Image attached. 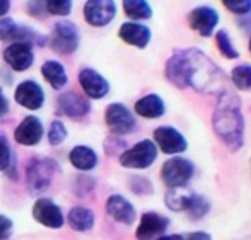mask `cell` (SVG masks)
Here are the masks:
<instances>
[{
    "instance_id": "cell-1",
    "label": "cell",
    "mask_w": 251,
    "mask_h": 240,
    "mask_svg": "<svg viewBox=\"0 0 251 240\" xmlns=\"http://www.w3.org/2000/svg\"><path fill=\"white\" fill-rule=\"evenodd\" d=\"M166 79L178 89H192L203 94L224 92L226 80L221 68L197 48L178 49L166 62Z\"/></svg>"
},
{
    "instance_id": "cell-2",
    "label": "cell",
    "mask_w": 251,
    "mask_h": 240,
    "mask_svg": "<svg viewBox=\"0 0 251 240\" xmlns=\"http://www.w3.org/2000/svg\"><path fill=\"white\" fill-rule=\"evenodd\" d=\"M212 128L217 138L229 150L236 152L245 143V118L241 111V101L236 94L224 90L217 99L212 114Z\"/></svg>"
},
{
    "instance_id": "cell-3",
    "label": "cell",
    "mask_w": 251,
    "mask_h": 240,
    "mask_svg": "<svg viewBox=\"0 0 251 240\" xmlns=\"http://www.w3.org/2000/svg\"><path fill=\"white\" fill-rule=\"evenodd\" d=\"M193 174H195V164H193L190 158L179 157V155H175V157L168 158V160L162 164V169H161L162 182H164L169 189L185 188L193 179Z\"/></svg>"
},
{
    "instance_id": "cell-4",
    "label": "cell",
    "mask_w": 251,
    "mask_h": 240,
    "mask_svg": "<svg viewBox=\"0 0 251 240\" xmlns=\"http://www.w3.org/2000/svg\"><path fill=\"white\" fill-rule=\"evenodd\" d=\"M157 158V147L152 140H140L120 155V164L126 169H147Z\"/></svg>"
},
{
    "instance_id": "cell-5",
    "label": "cell",
    "mask_w": 251,
    "mask_h": 240,
    "mask_svg": "<svg viewBox=\"0 0 251 240\" xmlns=\"http://www.w3.org/2000/svg\"><path fill=\"white\" fill-rule=\"evenodd\" d=\"M106 125L115 135H128L137 128L135 116L122 102H113L106 108Z\"/></svg>"
},
{
    "instance_id": "cell-6",
    "label": "cell",
    "mask_w": 251,
    "mask_h": 240,
    "mask_svg": "<svg viewBox=\"0 0 251 240\" xmlns=\"http://www.w3.org/2000/svg\"><path fill=\"white\" fill-rule=\"evenodd\" d=\"M219 21H221L219 10L210 5H199L188 14L190 27L201 38H210L217 29Z\"/></svg>"
},
{
    "instance_id": "cell-7",
    "label": "cell",
    "mask_w": 251,
    "mask_h": 240,
    "mask_svg": "<svg viewBox=\"0 0 251 240\" xmlns=\"http://www.w3.org/2000/svg\"><path fill=\"white\" fill-rule=\"evenodd\" d=\"M154 143L162 153L166 155H179L186 152L188 142L183 136L181 131H178L173 126H159L154 130Z\"/></svg>"
},
{
    "instance_id": "cell-8",
    "label": "cell",
    "mask_w": 251,
    "mask_h": 240,
    "mask_svg": "<svg viewBox=\"0 0 251 240\" xmlns=\"http://www.w3.org/2000/svg\"><path fill=\"white\" fill-rule=\"evenodd\" d=\"M79 46V29L74 22L60 21L55 24L51 38V48L60 55H70Z\"/></svg>"
},
{
    "instance_id": "cell-9",
    "label": "cell",
    "mask_w": 251,
    "mask_h": 240,
    "mask_svg": "<svg viewBox=\"0 0 251 240\" xmlns=\"http://www.w3.org/2000/svg\"><path fill=\"white\" fill-rule=\"evenodd\" d=\"M55 171L56 165L50 158H38L31 162V165H27V188L31 189V193L45 191Z\"/></svg>"
},
{
    "instance_id": "cell-10",
    "label": "cell",
    "mask_w": 251,
    "mask_h": 240,
    "mask_svg": "<svg viewBox=\"0 0 251 240\" xmlns=\"http://www.w3.org/2000/svg\"><path fill=\"white\" fill-rule=\"evenodd\" d=\"M116 16L115 0H87L84 5V17L94 27L108 26Z\"/></svg>"
},
{
    "instance_id": "cell-11",
    "label": "cell",
    "mask_w": 251,
    "mask_h": 240,
    "mask_svg": "<svg viewBox=\"0 0 251 240\" xmlns=\"http://www.w3.org/2000/svg\"><path fill=\"white\" fill-rule=\"evenodd\" d=\"M169 227V218H166L164 215L154 213H144L140 218V223L137 227L135 237L139 240H155L161 235H164V232Z\"/></svg>"
},
{
    "instance_id": "cell-12",
    "label": "cell",
    "mask_w": 251,
    "mask_h": 240,
    "mask_svg": "<svg viewBox=\"0 0 251 240\" xmlns=\"http://www.w3.org/2000/svg\"><path fill=\"white\" fill-rule=\"evenodd\" d=\"M3 60L5 63L16 72H24L27 70L34 62V53L33 48H31V43H24V41H19V43H12L5 48L3 51Z\"/></svg>"
},
{
    "instance_id": "cell-13",
    "label": "cell",
    "mask_w": 251,
    "mask_h": 240,
    "mask_svg": "<svg viewBox=\"0 0 251 240\" xmlns=\"http://www.w3.org/2000/svg\"><path fill=\"white\" fill-rule=\"evenodd\" d=\"M14 97H16L17 104H21L26 109H31V111H36V109H40L45 104V92L40 84L34 82V80L21 82L17 86Z\"/></svg>"
},
{
    "instance_id": "cell-14",
    "label": "cell",
    "mask_w": 251,
    "mask_h": 240,
    "mask_svg": "<svg viewBox=\"0 0 251 240\" xmlns=\"http://www.w3.org/2000/svg\"><path fill=\"white\" fill-rule=\"evenodd\" d=\"M79 84L87 97L91 99H102L108 96L109 84L100 72L93 68H82L79 72Z\"/></svg>"
},
{
    "instance_id": "cell-15",
    "label": "cell",
    "mask_w": 251,
    "mask_h": 240,
    "mask_svg": "<svg viewBox=\"0 0 251 240\" xmlns=\"http://www.w3.org/2000/svg\"><path fill=\"white\" fill-rule=\"evenodd\" d=\"M33 217L38 223L48 228H62L63 227V213L51 199H38L33 206Z\"/></svg>"
},
{
    "instance_id": "cell-16",
    "label": "cell",
    "mask_w": 251,
    "mask_h": 240,
    "mask_svg": "<svg viewBox=\"0 0 251 240\" xmlns=\"http://www.w3.org/2000/svg\"><path fill=\"white\" fill-rule=\"evenodd\" d=\"M106 211L113 220L123 225H132L137 218L133 204L122 194H113L106 199Z\"/></svg>"
},
{
    "instance_id": "cell-17",
    "label": "cell",
    "mask_w": 251,
    "mask_h": 240,
    "mask_svg": "<svg viewBox=\"0 0 251 240\" xmlns=\"http://www.w3.org/2000/svg\"><path fill=\"white\" fill-rule=\"evenodd\" d=\"M14 138H16L17 143L26 145V147L38 145L41 142V138H43V123L36 116H27L16 128Z\"/></svg>"
},
{
    "instance_id": "cell-18",
    "label": "cell",
    "mask_w": 251,
    "mask_h": 240,
    "mask_svg": "<svg viewBox=\"0 0 251 240\" xmlns=\"http://www.w3.org/2000/svg\"><path fill=\"white\" fill-rule=\"evenodd\" d=\"M120 38L125 41L126 44H132L135 48H146L147 44L151 43L152 33L151 29L142 22H133V21H128V22H123L120 26L118 31Z\"/></svg>"
},
{
    "instance_id": "cell-19",
    "label": "cell",
    "mask_w": 251,
    "mask_h": 240,
    "mask_svg": "<svg viewBox=\"0 0 251 240\" xmlns=\"http://www.w3.org/2000/svg\"><path fill=\"white\" fill-rule=\"evenodd\" d=\"M58 108L65 116L74 119L84 118L91 111V104L86 97L75 92H65L58 97Z\"/></svg>"
},
{
    "instance_id": "cell-20",
    "label": "cell",
    "mask_w": 251,
    "mask_h": 240,
    "mask_svg": "<svg viewBox=\"0 0 251 240\" xmlns=\"http://www.w3.org/2000/svg\"><path fill=\"white\" fill-rule=\"evenodd\" d=\"M33 31L29 27H24L21 24H17L10 17H3L0 19V41H14V43H31V38H33Z\"/></svg>"
},
{
    "instance_id": "cell-21",
    "label": "cell",
    "mask_w": 251,
    "mask_h": 240,
    "mask_svg": "<svg viewBox=\"0 0 251 240\" xmlns=\"http://www.w3.org/2000/svg\"><path fill=\"white\" fill-rule=\"evenodd\" d=\"M135 112L142 118L147 119H157L161 116H164L166 112V104L162 101L161 96L157 94H147V96L140 97L135 102Z\"/></svg>"
},
{
    "instance_id": "cell-22",
    "label": "cell",
    "mask_w": 251,
    "mask_h": 240,
    "mask_svg": "<svg viewBox=\"0 0 251 240\" xmlns=\"http://www.w3.org/2000/svg\"><path fill=\"white\" fill-rule=\"evenodd\" d=\"M70 164L77 169V171H91L98 165V153L91 147L86 145H77L72 148L69 153Z\"/></svg>"
},
{
    "instance_id": "cell-23",
    "label": "cell",
    "mask_w": 251,
    "mask_h": 240,
    "mask_svg": "<svg viewBox=\"0 0 251 240\" xmlns=\"http://www.w3.org/2000/svg\"><path fill=\"white\" fill-rule=\"evenodd\" d=\"M41 73H43V77L47 79V82L50 84L53 89H62L69 82L63 65L60 62H55V60L45 62L43 66H41Z\"/></svg>"
},
{
    "instance_id": "cell-24",
    "label": "cell",
    "mask_w": 251,
    "mask_h": 240,
    "mask_svg": "<svg viewBox=\"0 0 251 240\" xmlns=\"http://www.w3.org/2000/svg\"><path fill=\"white\" fill-rule=\"evenodd\" d=\"M69 225L77 232H87L94 227V213L89 208L75 206L69 213Z\"/></svg>"
},
{
    "instance_id": "cell-25",
    "label": "cell",
    "mask_w": 251,
    "mask_h": 240,
    "mask_svg": "<svg viewBox=\"0 0 251 240\" xmlns=\"http://www.w3.org/2000/svg\"><path fill=\"white\" fill-rule=\"evenodd\" d=\"M123 10L133 22L147 21L152 17V7L147 0H123Z\"/></svg>"
},
{
    "instance_id": "cell-26",
    "label": "cell",
    "mask_w": 251,
    "mask_h": 240,
    "mask_svg": "<svg viewBox=\"0 0 251 240\" xmlns=\"http://www.w3.org/2000/svg\"><path fill=\"white\" fill-rule=\"evenodd\" d=\"M192 194L193 193L186 191V189H183V188L168 189V193H166V197H164L166 206H168L171 211H186Z\"/></svg>"
},
{
    "instance_id": "cell-27",
    "label": "cell",
    "mask_w": 251,
    "mask_h": 240,
    "mask_svg": "<svg viewBox=\"0 0 251 240\" xmlns=\"http://www.w3.org/2000/svg\"><path fill=\"white\" fill-rule=\"evenodd\" d=\"M232 86L238 90H250L251 89V65L250 63H241L236 65L229 73Z\"/></svg>"
},
{
    "instance_id": "cell-28",
    "label": "cell",
    "mask_w": 251,
    "mask_h": 240,
    "mask_svg": "<svg viewBox=\"0 0 251 240\" xmlns=\"http://www.w3.org/2000/svg\"><path fill=\"white\" fill-rule=\"evenodd\" d=\"M215 44H217V49L224 58L227 60H238L239 58V51L238 48L232 43L231 34L226 29H221L215 33Z\"/></svg>"
},
{
    "instance_id": "cell-29",
    "label": "cell",
    "mask_w": 251,
    "mask_h": 240,
    "mask_svg": "<svg viewBox=\"0 0 251 240\" xmlns=\"http://www.w3.org/2000/svg\"><path fill=\"white\" fill-rule=\"evenodd\" d=\"M208 211H210V201L201 194L193 193L190 197L188 208H186V215L190 220H201Z\"/></svg>"
},
{
    "instance_id": "cell-30",
    "label": "cell",
    "mask_w": 251,
    "mask_h": 240,
    "mask_svg": "<svg viewBox=\"0 0 251 240\" xmlns=\"http://www.w3.org/2000/svg\"><path fill=\"white\" fill-rule=\"evenodd\" d=\"M48 14L53 16H69L72 10V0H43Z\"/></svg>"
},
{
    "instance_id": "cell-31",
    "label": "cell",
    "mask_w": 251,
    "mask_h": 240,
    "mask_svg": "<svg viewBox=\"0 0 251 240\" xmlns=\"http://www.w3.org/2000/svg\"><path fill=\"white\" fill-rule=\"evenodd\" d=\"M221 2L229 12L236 14V16L243 17L251 14V0H221Z\"/></svg>"
},
{
    "instance_id": "cell-32",
    "label": "cell",
    "mask_w": 251,
    "mask_h": 240,
    "mask_svg": "<svg viewBox=\"0 0 251 240\" xmlns=\"http://www.w3.org/2000/svg\"><path fill=\"white\" fill-rule=\"evenodd\" d=\"M65 138H67V130H65V126H63V123L53 121L50 126V131H48V142L55 147V145L62 143Z\"/></svg>"
},
{
    "instance_id": "cell-33",
    "label": "cell",
    "mask_w": 251,
    "mask_h": 240,
    "mask_svg": "<svg viewBox=\"0 0 251 240\" xmlns=\"http://www.w3.org/2000/svg\"><path fill=\"white\" fill-rule=\"evenodd\" d=\"M12 152H10V147L7 143V140L0 138V171H5L10 164H12Z\"/></svg>"
},
{
    "instance_id": "cell-34",
    "label": "cell",
    "mask_w": 251,
    "mask_h": 240,
    "mask_svg": "<svg viewBox=\"0 0 251 240\" xmlns=\"http://www.w3.org/2000/svg\"><path fill=\"white\" fill-rule=\"evenodd\" d=\"M130 188H132L133 193L137 194H151L152 193V184L149 179L146 177H133L130 181Z\"/></svg>"
},
{
    "instance_id": "cell-35",
    "label": "cell",
    "mask_w": 251,
    "mask_h": 240,
    "mask_svg": "<svg viewBox=\"0 0 251 240\" xmlns=\"http://www.w3.org/2000/svg\"><path fill=\"white\" fill-rule=\"evenodd\" d=\"M12 232V220L0 215V240H7Z\"/></svg>"
},
{
    "instance_id": "cell-36",
    "label": "cell",
    "mask_w": 251,
    "mask_h": 240,
    "mask_svg": "<svg viewBox=\"0 0 251 240\" xmlns=\"http://www.w3.org/2000/svg\"><path fill=\"white\" fill-rule=\"evenodd\" d=\"M185 240H212V235L207 232H190L188 235H185Z\"/></svg>"
},
{
    "instance_id": "cell-37",
    "label": "cell",
    "mask_w": 251,
    "mask_h": 240,
    "mask_svg": "<svg viewBox=\"0 0 251 240\" xmlns=\"http://www.w3.org/2000/svg\"><path fill=\"white\" fill-rule=\"evenodd\" d=\"M7 111H9V102H7V99L2 92V87H0V118H3L7 114Z\"/></svg>"
},
{
    "instance_id": "cell-38",
    "label": "cell",
    "mask_w": 251,
    "mask_h": 240,
    "mask_svg": "<svg viewBox=\"0 0 251 240\" xmlns=\"http://www.w3.org/2000/svg\"><path fill=\"white\" fill-rule=\"evenodd\" d=\"M10 9V0H0V17H3Z\"/></svg>"
},
{
    "instance_id": "cell-39",
    "label": "cell",
    "mask_w": 251,
    "mask_h": 240,
    "mask_svg": "<svg viewBox=\"0 0 251 240\" xmlns=\"http://www.w3.org/2000/svg\"><path fill=\"white\" fill-rule=\"evenodd\" d=\"M155 240H185L183 235H178V234H171V235H161Z\"/></svg>"
},
{
    "instance_id": "cell-40",
    "label": "cell",
    "mask_w": 251,
    "mask_h": 240,
    "mask_svg": "<svg viewBox=\"0 0 251 240\" xmlns=\"http://www.w3.org/2000/svg\"><path fill=\"white\" fill-rule=\"evenodd\" d=\"M248 49H250V53H251V38H250V43H248Z\"/></svg>"
}]
</instances>
